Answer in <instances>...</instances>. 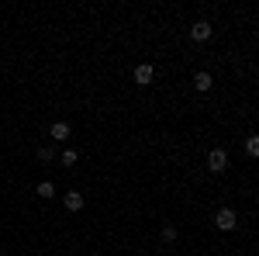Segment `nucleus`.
<instances>
[{"mask_svg": "<svg viewBox=\"0 0 259 256\" xmlns=\"http://www.w3.org/2000/svg\"><path fill=\"white\" fill-rule=\"evenodd\" d=\"M207 170H211V173H225V170H228V153H225V149H211V153H207Z\"/></svg>", "mask_w": 259, "mask_h": 256, "instance_id": "1", "label": "nucleus"}, {"mask_svg": "<svg viewBox=\"0 0 259 256\" xmlns=\"http://www.w3.org/2000/svg\"><path fill=\"white\" fill-rule=\"evenodd\" d=\"M235 222H239V218H235L232 208H221L218 215H214V225H218L221 232H232V229H235Z\"/></svg>", "mask_w": 259, "mask_h": 256, "instance_id": "2", "label": "nucleus"}, {"mask_svg": "<svg viewBox=\"0 0 259 256\" xmlns=\"http://www.w3.org/2000/svg\"><path fill=\"white\" fill-rule=\"evenodd\" d=\"M132 77H135V83H139V87H149V83H152V77H156V69H152L149 62H139Z\"/></svg>", "mask_w": 259, "mask_h": 256, "instance_id": "3", "label": "nucleus"}, {"mask_svg": "<svg viewBox=\"0 0 259 256\" xmlns=\"http://www.w3.org/2000/svg\"><path fill=\"white\" fill-rule=\"evenodd\" d=\"M211 31H214V28H211V21H194L190 39H194V42H207V39H211Z\"/></svg>", "mask_w": 259, "mask_h": 256, "instance_id": "4", "label": "nucleus"}, {"mask_svg": "<svg viewBox=\"0 0 259 256\" xmlns=\"http://www.w3.org/2000/svg\"><path fill=\"white\" fill-rule=\"evenodd\" d=\"M211 87H214V80H211V73H204V69H200V73H194V90H200V94H207Z\"/></svg>", "mask_w": 259, "mask_h": 256, "instance_id": "5", "label": "nucleus"}, {"mask_svg": "<svg viewBox=\"0 0 259 256\" xmlns=\"http://www.w3.org/2000/svg\"><path fill=\"white\" fill-rule=\"evenodd\" d=\"M62 204H66V211H83V194L80 191H69L62 197Z\"/></svg>", "mask_w": 259, "mask_h": 256, "instance_id": "6", "label": "nucleus"}, {"mask_svg": "<svg viewBox=\"0 0 259 256\" xmlns=\"http://www.w3.org/2000/svg\"><path fill=\"white\" fill-rule=\"evenodd\" d=\"M69 132H73V128H69L66 121H52V128H49V135L56 138V142H66V138H69Z\"/></svg>", "mask_w": 259, "mask_h": 256, "instance_id": "7", "label": "nucleus"}, {"mask_svg": "<svg viewBox=\"0 0 259 256\" xmlns=\"http://www.w3.org/2000/svg\"><path fill=\"white\" fill-rule=\"evenodd\" d=\"M35 194L45 197V201H49V197H56V184H52V180H41L38 187H35Z\"/></svg>", "mask_w": 259, "mask_h": 256, "instance_id": "8", "label": "nucleus"}, {"mask_svg": "<svg viewBox=\"0 0 259 256\" xmlns=\"http://www.w3.org/2000/svg\"><path fill=\"white\" fill-rule=\"evenodd\" d=\"M245 153H249L252 159H259V135H249V138H245Z\"/></svg>", "mask_w": 259, "mask_h": 256, "instance_id": "9", "label": "nucleus"}, {"mask_svg": "<svg viewBox=\"0 0 259 256\" xmlns=\"http://www.w3.org/2000/svg\"><path fill=\"white\" fill-rule=\"evenodd\" d=\"M76 163H80V153L76 149H66L62 153V166H76Z\"/></svg>", "mask_w": 259, "mask_h": 256, "instance_id": "10", "label": "nucleus"}, {"mask_svg": "<svg viewBox=\"0 0 259 256\" xmlns=\"http://www.w3.org/2000/svg\"><path fill=\"white\" fill-rule=\"evenodd\" d=\"M38 159H41V163H52V159H56V149H52V145H41V149H38Z\"/></svg>", "mask_w": 259, "mask_h": 256, "instance_id": "11", "label": "nucleus"}, {"mask_svg": "<svg viewBox=\"0 0 259 256\" xmlns=\"http://www.w3.org/2000/svg\"><path fill=\"white\" fill-rule=\"evenodd\" d=\"M162 239H166V242H177V225L166 222V225H162Z\"/></svg>", "mask_w": 259, "mask_h": 256, "instance_id": "12", "label": "nucleus"}]
</instances>
